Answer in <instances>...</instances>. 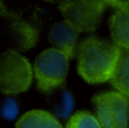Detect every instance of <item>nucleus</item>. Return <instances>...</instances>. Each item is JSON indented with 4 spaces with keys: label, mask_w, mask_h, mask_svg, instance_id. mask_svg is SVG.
<instances>
[{
    "label": "nucleus",
    "mask_w": 129,
    "mask_h": 128,
    "mask_svg": "<svg viewBox=\"0 0 129 128\" xmlns=\"http://www.w3.org/2000/svg\"><path fill=\"white\" fill-rule=\"evenodd\" d=\"M120 52L117 45L104 39L91 37L83 40L77 48L79 74L91 84L110 80Z\"/></svg>",
    "instance_id": "f257e3e1"
},
{
    "label": "nucleus",
    "mask_w": 129,
    "mask_h": 128,
    "mask_svg": "<svg viewBox=\"0 0 129 128\" xmlns=\"http://www.w3.org/2000/svg\"><path fill=\"white\" fill-rule=\"evenodd\" d=\"M69 69V57L54 48L42 51L36 59L35 76L39 91H48L64 85Z\"/></svg>",
    "instance_id": "f03ea898"
},
{
    "label": "nucleus",
    "mask_w": 129,
    "mask_h": 128,
    "mask_svg": "<svg viewBox=\"0 0 129 128\" xmlns=\"http://www.w3.org/2000/svg\"><path fill=\"white\" fill-rule=\"evenodd\" d=\"M33 78L29 61L18 53L7 50L0 57V89L2 94L26 91Z\"/></svg>",
    "instance_id": "7ed1b4c3"
},
{
    "label": "nucleus",
    "mask_w": 129,
    "mask_h": 128,
    "mask_svg": "<svg viewBox=\"0 0 129 128\" xmlns=\"http://www.w3.org/2000/svg\"><path fill=\"white\" fill-rule=\"evenodd\" d=\"M98 119L104 128H128L129 101L119 92L101 93L93 98Z\"/></svg>",
    "instance_id": "20e7f679"
},
{
    "label": "nucleus",
    "mask_w": 129,
    "mask_h": 128,
    "mask_svg": "<svg viewBox=\"0 0 129 128\" xmlns=\"http://www.w3.org/2000/svg\"><path fill=\"white\" fill-rule=\"evenodd\" d=\"M104 1H66L59 5L63 16L79 32H93L101 21Z\"/></svg>",
    "instance_id": "39448f33"
},
{
    "label": "nucleus",
    "mask_w": 129,
    "mask_h": 128,
    "mask_svg": "<svg viewBox=\"0 0 129 128\" xmlns=\"http://www.w3.org/2000/svg\"><path fill=\"white\" fill-rule=\"evenodd\" d=\"M39 31L30 23L20 19L10 20L2 29V37L8 50L18 53L29 50L35 46Z\"/></svg>",
    "instance_id": "423d86ee"
},
{
    "label": "nucleus",
    "mask_w": 129,
    "mask_h": 128,
    "mask_svg": "<svg viewBox=\"0 0 129 128\" xmlns=\"http://www.w3.org/2000/svg\"><path fill=\"white\" fill-rule=\"evenodd\" d=\"M78 35L76 28L67 20H62L51 27L48 40L53 48L64 53L70 59L74 56Z\"/></svg>",
    "instance_id": "0eeeda50"
},
{
    "label": "nucleus",
    "mask_w": 129,
    "mask_h": 128,
    "mask_svg": "<svg viewBox=\"0 0 129 128\" xmlns=\"http://www.w3.org/2000/svg\"><path fill=\"white\" fill-rule=\"evenodd\" d=\"M45 94L48 103L56 117L66 119L70 116L75 106V100L65 85L56 88Z\"/></svg>",
    "instance_id": "6e6552de"
},
{
    "label": "nucleus",
    "mask_w": 129,
    "mask_h": 128,
    "mask_svg": "<svg viewBox=\"0 0 129 128\" xmlns=\"http://www.w3.org/2000/svg\"><path fill=\"white\" fill-rule=\"evenodd\" d=\"M110 29L116 45L129 50V8L116 11L110 19Z\"/></svg>",
    "instance_id": "1a4fd4ad"
},
{
    "label": "nucleus",
    "mask_w": 129,
    "mask_h": 128,
    "mask_svg": "<svg viewBox=\"0 0 129 128\" xmlns=\"http://www.w3.org/2000/svg\"><path fill=\"white\" fill-rule=\"evenodd\" d=\"M15 128H63L56 118L48 112L32 110L24 114Z\"/></svg>",
    "instance_id": "9d476101"
},
{
    "label": "nucleus",
    "mask_w": 129,
    "mask_h": 128,
    "mask_svg": "<svg viewBox=\"0 0 129 128\" xmlns=\"http://www.w3.org/2000/svg\"><path fill=\"white\" fill-rule=\"evenodd\" d=\"M110 81L119 93L129 97V50L121 48L120 55Z\"/></svg>",
    "instance_id": "9b49d317"
},
{
    "label": "nucleus",
    "mask_w": 129,
    "mask_h": 128,
    "mask_svg": "<svg viewBox=\"0 0 129 128\" xmlns=\"http://www.w3.org/2000/svg\"><path fill=\"white\" fill-rule=\"evenodd\" d=\"M66 128H102L98 119L88 112H78L69 120Z\"/></svg>",
    "instance_id": "f8f14e48"
},
{
    "label": "nucleus",
    "mask_w": 129,
    "mask_h": 128,
    "mask_svg": "<svg viewBox=\"0 0 129 128\" xmlns=\"http://www.w3.org/2000/svg\"><path fill=\"white\" fill-rule=\"evenodd\" d=\"M19 112V106L17 101L11 97L5 98L2 102V115L4 118L8 120L14 119Z\"/></svg>",
    "instance_id": "ddd939ff"
},
{
    "label": "nucleus",
    "mask_w": 129,
    "mask_h": 128,
    "mask_svg": "<svg viewBox=\"0 0 129 128\" xmlns=\"http://www.w3.org/2000/svg\"><path fill=\"white\" fill-rule=\"evenodd\" d=\"M51 16L42 8H36L32 15V20L35 25L39 27H45L51 22Z\"/></svg>",
    "instance_id": "4468645a"
},
{
    "label": "nucleus",
    "mask_w": 129,
    "mask_h": 128,
    "mask_svg": "<svg viewBox=\"0 0 129 128\" xmlns=\"http://www.w3.org/2000/svg\"><path fill=\"white\" fill-rule=\"evenodd\" d=\"M110 5L117 8L118 9L120 8H129V1L123 2V1H111Z\"/></svg>",
    "instance_id": "2eb2a0df"
}]
</instances>
